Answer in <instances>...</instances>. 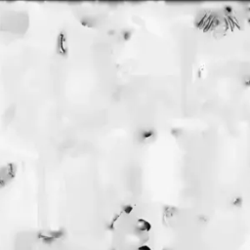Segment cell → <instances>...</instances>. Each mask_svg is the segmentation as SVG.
Masks as SVG:
<instances>
[{"label":"cell","instance_id":"cell-1","mask_svg":"<svg viewBox=\"0 0 250 250\" xmlns=\"http://www.w3.org/2000/svg\"><path fill=\"white\" fill-rule=\"evenodd\" d=\"M15 175V168L13 165H6L0 170V184H7L8 181L13 179Z\"/></svg>","mask_w":250,"mask_h":250},{"label":"cell","instance_id":"cell-2","mask_svg":"<svg viewBox=\"0 0 250 250\" xmlns=\"http://www.w3.org/2000/svg\"><path fill=\"white\" fill-rule=\"evenodd\" d=\"M151 228V226L150 223L145 221V220H139L138 223H137V230H138L140 233H145V232L150 230Z\"/></svg>","mask_w":250,"mask_h":250},{"label":"cell","instance_id":"cell-3","mask_svg":"<svg viewBox=\"0 0 250 250\" xmlns=\"http://www.w3.org/2000/svg\"><path fill=\"white\" fill-rule=\"evenodd\" d=\"M121 35H122L123 39H125V40H128V39L130 38V36H131V31L130 30H124V31H122Z\"/></svg>","mask_w":250,"mask_h":250},{"label":"cell","instance_id":"cell-4","mask_svg":"<svg viewBox=\"0 0 250 250\" xmlns=\"http://www.w3.org/2000/svg\"><path fill=\"white\" fill-rule=\"evenodd\" d=\"M243 84L245 86H250V76L247 75L243 78Z\"/></svg>","mask_w":250,"mask_h":250},{"label":"cell","instance_id":"cell-5","mask_svg":"<svg viewBox=\"0 0 250 250\" xmlns=\"http://www.w3.org/2000/svg\"><path fill=\"white\" fill-rule=\"evenodd\" d=\"M241 202H242L241 197H236V200L233 201V204L236 205V206H240L241 205Z\"/></svg>","mask_w":250,"mask_h":250},{"label":"cell","instance_id":"cell-6","mask_svg":"<svg viewBox=\"0 0 250 250\" xmlns=\"http://www.w3.org/2000/svg\"><path fill=\"white\" fill-rule=\"evenodd\" d=\"M137 250H151V249L148 247V246H147V245H142V246H140V247Z\"/></svg>","mask_w":250,"mask_h":250},{"label":"cell","instance_id":"cell-7","mask_svg":"<svg viewBox=\"0 0 250 250\" xmlns=\"http://www.w3.org/2000/svg\"><path fill=\"white\" fill-rule=\"evenodd\" d=\"M131 210H132V207L131 206H129V205L125 206V212H126V213H130Z\"/></svg>","mask_w":250,"mask_h":250}]
</instances>
